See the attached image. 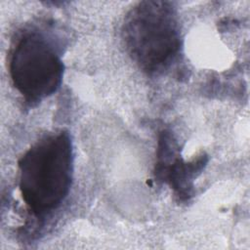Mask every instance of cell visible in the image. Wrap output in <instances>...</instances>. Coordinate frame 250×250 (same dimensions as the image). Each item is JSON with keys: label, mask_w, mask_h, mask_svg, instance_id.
<instances>
[{"label": "cell", "mask_w": 250, "mask_h": 250, "mask_svg": "<svg viewBox=\"0 0 250 250\" xmlns=\"http://www.w3.org/2000/svg\"><path fill=\"white\" fill-rule=\"evenodd\" d=\"M73 173V150L66 131L45 136L19 160L21 197L36 217L58 209L67 196Z\"/></svg>", "instance_id": "6da1fadb"}, {"label": "cell", "mask_w": 250, "mask_h": 250, "mask_svg": "<svg viewBox=\"0 0 250 250\" xmlns=\"http://www.w3.org/2000/svg\"><path fill=\"white\" fill-rule=\"evenodd\" d=\"M122 39L132 60L147 74L168 68L181 48L175 8L166 1H142L125 16Z\"/></svg>", "instance_id": "7a4b0ae2"}, {"label": "cell", "mask_w": 250, "mask_h": 250, "mask_svg": "<svg viewBox=\"0 0 250 250\" xmlns=\"http://www.w3.org/2000/svg\"><path fill=\"white\" fill-rule=\"evenodd\" d=\"M63 69L57 48L41 32L23 31L11 48L10 76L15 88L29 104L54 94L62 84Z\"/></svg>", "instance_id": "3957f363"}, {"label": "cell", "mask_w": 250, "mask_h": 250, "mask_svg": "<svg viewBox=\"0 0 250 250\" xmlns=\"http://www.w3.org/2000/svg\"><path fill=\"white\" fill-rule=\"evenodd\" d=\"M208 156L202 153L190 161H185L171 132L162 130L158 137L155 178L174 190L181 201H188L193 194V182L203 171Z\"/></svg>", "instance_id": "277c9868"}]
</instances>
